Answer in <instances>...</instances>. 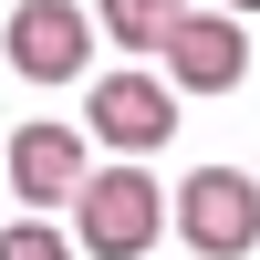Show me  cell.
<instances>
[{
	"label": "cell",
	"mask_w": 260,
	"mask_h": 260,
	"mask_svg": "<svg viewBox=\"0 0 260 260\" xmlns=\"http://www.w3.org/2000/svg\"><path fill=\"white\" fill-rule=\"evenodd\" d=\"M177 11H187V0H94L104 42H125V52H156V42L177 31Z\"/></svg>",
	"instance_id": "52a82bcc"
},
{
	"label": "cell",
	"mask_w": 260,
	"mask_h": 260,
	"mask_svg": "<svg viewBox=\"0 0 260 260\" xmlns=\"http://www.w3.org/2000/svg\"><path fill=\"white\" fill-rule=\"evenodd\" d=\"M0 52H11V73H31V83H73L83 62H94V21H83L73 0H21Z\"/></svg>",
	"instance_id": "8992f818"
},
{
	"label": "cell",
	"mask_w": 260,
	"mask_h": 260,
	"mask_svg": "<svg viewBox=\"0 0 260 260\" xmlns=\"http://www.w3.org/2000/svg\"><path fill=\"white\" fill-rule=\"evenodd\" d=\"M83 125H94V146H115V156L136 167V156H156V146L177 136V94H167L156 73H104Z\"/></svg>",
	"instance_id": "5b68a950"
},
{
	"label": "cell",
	"mask_w": 260,
	"mask_h": 260,
	"mask_svg": "<svg viewBox=\"0 0 260 260\" xmlns=\"http://www.w3.org/2000/svg\"><path fill=\"white\" fill-rule=\"evenodd\" d=\"M167 219H177V240L198 260H250L260 250V187L240 167H187L177 198H167Z\"/></svg>",
	"instance_id": "7a4b0ae2"
},
{
	"label": "cell",
	"mask_w": 260,
	"mask_h": 260,
	"mask_svg": "<svg viewBox=\"0 0 260 260\" xmlns=\"http://www.w3.org/2000/svg\"><path fill=\"white\" fill-rule=\"evenodd\" d=\"M0 260H73V240H62L52 219H11L0 229Z\"/></svg>",
	"instance_id": "ba28073f"
},
{
	"label": "cell",
	"mask_w": 260,
	"mask_h": 260,
	"mask_svg": "<svg viewBox=\"0 0 260 260\" xmlns=\"http://www.w3.org/2000/svg\"><path fill=\"white\" fill-rule=\"evenodd\" d=\"M167 229V187L146 177V167H94V177L73 187V250L94 260H146Z\"/></svg>",
	"instance_id": "6da1fadb"
},
{
	"label": "cell",
	"mask_w": 260,
	"mask_h": 260,
	"mask_svg": "<svg viewBox=\"0 0 260 260\" xmlns=\"http://www.w3.org/2000/svg\"><path fill=\"white\" fill-rule=\"evenodd\" d=\"M0 177H11L21 208H73V187L94 177V146H83V125H11V146H0Z\"/></svg>",
	"instance_id": "3957f363"
},
{
	"label": "cell",
	"mask_w": 260,
	"mask_h": 260,
	"mask_svg": "<svg viewBox=\"0 0 260 260\" xmlns=\"http://www.w3.org/2000/svg\"><path fill=\"white\" fill-rule=\"evenodd\" d=\"M156 52H167V73H156L167 94H240V73H250V31L219 11H177V31Z\"/></svg>",
	"instance_id": "277c9868"
},
{
	"label": "cell",
	"mask_w": 260,
	"mask_h": 260,
	"mask_svg": "<svg viewBox=\"0 0 260 260\" xmlns=\"http://www.w3.org/2000/svg\"><path fill=\"white\" fill-rule=\"evenodd\" d=\"M240 11H260V0H219V21H240Z\"/></svg>",
	"instance_id": "9c48e42d"
}]
</instances>
